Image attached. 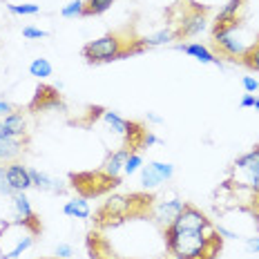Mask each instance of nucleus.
I'll return each instance as SVG.
<instances>
[{
    "instance_id": "obj_1",
    "label": "nucleus",
    "mask_w": 259,
    "mask_h": 259,
    "mask_svg": "<svg viewBox=\"0 0 259 259\" xmlns=\"http://www.w3.org/2000/svg\"><path fill=\"white\" fill-rule=\"evenodd\" d=\"M165 248L177 259H214L221 250V237L217 230H175L163 228Z\"/></svg>"
},
{
    "instance_id": "obj_2",
    "label": "nucleus",
    "mask_w": 259,
    "mask_h": 259,
    "mask_svg": "<svg viewBox=\"0 0 259 259\" xmlns=\"http://www.w3.org/2000/svg\"><path fill=\"white\" fill-rule=\"evenodd\" d=\"M143 38L134 36L132 31H110V34L101 36V38L83 45V58L90 65H101V63H112V61H121V58H130L134 54L145 52Z\"/></svg>"
},
{
    "instance_id": "obj_3",
    "label": "nucleus",
    "mask_w": 259,
    "mask_h": 259,
    "mask_svg": "<svg viewBox=\"0 0 259 259\" xmlns=\"http://www.w3.org/2000/svg\"><path fill=\"white\" fill-rule=\"evenodd\" d=\"M154 199L145 197V194H116V197H110L107 201L101 206V210L96 212V221L101 226H114L125 221L127 217H134V214H143L150 212Z\"/></svg>"
},
{
    "instance_id": "obj_4",
    "label": "nucleus",
    "mask_w": 259,
    "mask_h": 259,
    "mask_svg": "<svg viewBox=\"0 0 259 259\" xmlns=\"http://www.w3.org/2000/svg\"><path fill=\"white\" fill-rule=\"evenodd\" d=\"M40 230L25 221L12 219L0 228V259H16L34 246V237Z\"/></svg>"
},
{
    "instance_id": "obj_5",
    "label": "nucleus",
    "mask_w": 259,
    "mask_h": 259,
    "mask_svg": "<svg viewBox=\"0 0 259 259\" xmlns=\"http://www.w3.org/2000/svg\"><path fill=\"white\" fill-rule=\"evenodd\" d=\"M241 31H244L241 18L233 20V23L212 27V47L217 50V56L230 58V61H241V56L252 45V42L241 38Z\"/></svg>"
},
{
    "instance_id": "obj_6",
    "label": "nucleus",
    "mask_w": 259,
    "mask_h": 259,
    "mask_svg": "<svg viewBox=\"0 0 259 259\" xmlns=\"http://www.w3.org/2000/svg\"><path fill=\"white\" fill-rule=\"evenodd\" d=\"M121 179H112L105 172H80V175H72V186L83 194V197H99L107 190L118 186Z\"/></svg>"
},
{
    "instance_id": "obj_7",
    "label": "nucleus",
    "mask_w": 259,
    "mask_h": 259,
    "mask_svg": "<svg viewBox=\"0 0 259 259\" xmlns=\"http://www.w3.org/2000/svg\"><path fill=\"white\" fill-rule=\"evenodd\" d=\"M206 14L208 9L201 7L199 3H190L188 5V12L181 16L177 29V38H194L199 36L203 29H206Z\"/></svg>"
},
{
    "instance_id": "obj_8",
    "label": "nucleus",
    "mask_w": 259,
    "mask_h": 259,
    "mask_svg": "<svg viewBox=\"0 0 259 259\" xmlns=\"http://www.w3.org/2000/svg\"><path fill=\"white\" fill-rule=\"evenodd\" d=\"M170 226L175 230H206V233H212V230H214L212 221H210L199 208L190 206V203H186V206H183V210L177 214V219L172 221Z\"/></svg>"
},
{
    "instance_id": "obj_9",
    "label": "nucleus",
    "mask_w": 259,
    "mask_h": 259,
    "mask_svg": "<svg viewBox=\"0 0 259 259\" xmlns=\"http://www.w3.org/2000/svg\"><path fill=\"white\" fill-rule=\"evenodd\" d=\"M235 172H241V183H246L250 190L259 192V145L250 152L241 154L233 165Z\"/></svg>"
},
{
    "instance_id": "obj_10",
    "label": "nucleus",
    "mask_w": 259,
    "mask_h": 259,
    "mask_svg": "<svg viewBox=\"0 0 259 259\" xmlns=\"http://www.w3.org/2000/svg\"><path fill=\"white\" fill-rule=\"evenodd\" d=\"M175 177V165L163 163V161H152V163L141 168V186L143 188H156L163 181H170Z\"/></svg>"
},
{
    "instance_id": "obj_11",
    "label": "nucleus",
    "mask_w": 259,
    "mask_h": 259,
    "mask_svg": "<svg viewBox=\"0 0 259 259\" xmlns=\"http://www.w3.org/2000/svg\"><path fill=\"white\" fill-rule=\"evenodd\" d=\"M186 201L181 199H170V201H154L152 208H150V217H152L154 224H159L161 228H168L172 221L177 219V214L183 210Z\"/></svg>"
},
{
    "instance_id": "obj_12",
    "label": "nucleus",
    "mask_w": 259,
    "mask_h": 259,
    "mask_svg": "<svg viewBox=\"0 0 259 259\" xmlns=\"http://www.w3.org/2000/svg\"><path fill=\"white\" fill-rule=\"evenodd\" d=\"M5 172H7V181L14 192H27L29 188H34L31 177H29V168L23 165L20 161H14V163L5 165Z\"/></svg>"
},
{
    "instance_id": "obj_13",
    "label": "nucleus",
    "mask_w": 259,
    "mask_h": 259,
    "mask_svg": "<svg viewBox=\"0 0 259 259\" xmlns=\"http://www.w3.org/2000/svg\"><path fill=\"white\" fill-rule=\"evenodd\" d=\"M27 137H3L0 134V163H14L27 150Z\"/></svg>"
},
{
    "instance_id": "obj_14",
    "label": "nucleus",
    "mask_w": 259,
    "mask_h": 259,
    "mask_svg": "<svg viewBox=\"0 0 259 259\" xmlns=\"http://www.w3.org/2000/svg\"><path fill=\"white\" fill-rule=\"evenodd\" d=\"M12 201H14V212H16L14 219L25 221V224L34 226L36 230H40L38 214L34 212V208H31V203H29V199H27V194H25V192H14V194H12Z\"/></svg>"
},
{
    "instance_id": "obj_15",
    "label": "nucleus",
    "mask_w": 259,
    "mask_h": 259,
    "mask_svg": "<svg viewBox=\"0 0 259 259\" xmlns=\"http://www.w3.org/2000/svg\"><path fill=\"white\" fill-rule=\"evenodd\" d=\"M61 96H58V90L56 88H50V85H38L36 88V96L34 101L29 103V110L34 112H45L50 107H61Z\"/></svg>"
},
{
    "instance_id": "obj_16",
    "label": "nucleus",
    "mask_w": 259,
    "mask_h": 259,
    "mask_svg": "<svg viewBox=\"0 0 259 259\" xmlns=\"http://www.w3.org/2000/svg\"><path fill=\"white\" fill-rule=\"evenodd\" d=\"M132 150L130 148H118L114 150V152H110L107 154V159L103 161V168H101V172H105L107 177H112V179H121V172H123V165H125V161H127V156Z\"/></svg>"
},
{
    "instance_id": "obj_17",
    "label": "nucleus",
    "mask_w": 259,
    "mask_h": 259,
    "mask_svg": "<svg viewBox=\"0 0 259 259\" xmlns=\"http://www.w3.org/2000/svg\"><path fill=\"white\" fill-rule=\"evenodd\" d=\"M177 50L188 54V56H192L194 61L199 63H206V65H221V58L217 54H212L208 50L206 45H201V42H181V45H177Z\"/></svg>"
},
{
    "instance_id": "obj_18",
    "label": "nucleus",
    "mask_w": 259,
    "mask_h": 259,
    "mask_svg": "<svg viewBox=\"0 0 259 259\" xmlns=\"http://www.w3.org/2000/svg\"><path fill=\"white\" fill-rule=\"evenodd\" d=\"M0 134L3 137H27V121L23 112H12L0 121Z\"/></svg>"
},
{
    "instance_id": "obj_19",
    "label": "nucleus",
    "mask_w": 259,
    "mask_h": 259,
    "mask_svg": "<svg viewBox=\"0 0 259 259\" xmlns=\"http://www.w3.org/2000/svg\"><path fill=\"white\" fill-rule=\"evenodd\" d=\"M29 177H31V183H34V188H38V190H42V192L58 194V192L65 190L58 179H54V177L45 175V172H40V170H36V168H29Z\"/></svg>"
},
{
    "instance_id": "obj_20",
    "label": "nucleus",
    "mask_w": 259,
    "mask_h": 259,
    "mask_svg": "<svg viewBox=\"0 0 259 259\" xmlns=\"http://www.w3.org/2000/svg\"><path fill=\"white\" fill-rule=\"evenodd\" d=\"M244 5H246V0H228V3L224 5V9L217 14V18H214V25H226V23L237 20L241 9H244Z\"/></svg>"
},
{
    "instance_id": "obj_21",
    "label": "nucleus",
    "mask_w": 259,
    "mask_h": 259,
    "mask_svg": "<svg viewBox=\"0 0 259 259\" xmlns=\"http://www.w3.org/2000/svg\"><path fill=\"white\" fill-rule=\"evenodd\" d=\"M63 212H65V217H72V219H90L92 208H90V203L85 201V197H78V199H72V201L65 203Z\"/></svg>"
},
{
    "instance_id": "obj_22",
    "label": "nucleus",
    "mask_w": 259,
    "mask_h": 259,
    "mask_svg": "<svg viewBox=\"0 0 259 259\" xmlns=\"http://www.w3.org/2000/svg\"><path fill=\"white\" fill-rule=\"evenodd\" d=\"M101 116H103V121L107 123V127H110L114 134H118V137H125V134H127V127H130L127 118L118 116L116 112H112V110H101Z\"/></svg>"
},
{
    "instance_id": "obj_23",
    "label": "nucleus",
    "mask_w": 259,
    "mask_h": 259,
    "mask_svg": "<svg viewBox=\"0 0 259 259\" xmlns=\"http://www.w3.org/2000/svg\"><path fill=\"white\" fill-rule=\"evenodd\" d=\"M172 40H177V29L175 27H165V29H159V31H154V34H150V36H145L143 38L145 47L168 45V42H172Z\"/></svg>"
},
{
    "instance_id": "obj_24",
    "label": "nucleus",
    "mask_w": 259,
    "mask_h": 259,
    "mask_svg": "<svg viewBox=\"0 0 259 259\" xmlns=\"http://www.w3.org/2000/svg\"><path fill=\"white\" fill-rule=\"evenodd\" d=\"M52 72H54V67H52V63L47 61V58H34V61L29 63V74L34 78H38V80L50 78Z\"/></svg>"
},
{
    "instance_id": "obj_25",
    "label": "nucleus",
    "mask_w": 259,
    "mask_h": 259,
    "mask_svg": "<svg viewBox=\"0 0 259 259\" xmlns=\"http://www.w3.org/2000/svg\"><path fill=\"white\" fill-rule=\"evenodd\" d=\"M116 0H85V12L83 16H101L114 5Z\"/></svg>"
},
{
    "instance_id": "obj_26",
    "label": "nucleus",
    "mask_w": 259,
    "mask_h": 259,
    "mask_svg": "<svg viewBox=\"0 0 259 259\" xmlns=\"http://www.w3.org/2000/svg\"><path fill=\"white\" fill-rule=\"evenodd\" d=\"M241 65H246L248 69H252V72H259V38L252 42L250 47H248V52L241 56Z\"/></svg>"
},
{
    "instance_id": "obj_27",
    "label": "nucleus",
    "mask_w": 259,
    "mask_h": 259,
    "mask_svg": "<svg viewBox=\"0 0 259 259\" xmlns=\"http://www.w3.org/2000/svg\"><path fill=\"white\" fill-rule=\"evenodd\" d=\"M5 5H7L9 14H14V16H36V14L40 12L38 5H31V3H27V5H12V3H5Z\"/></svg>"
},
{
    "instance_id": "obj_28",
    "label": "nucleus",
    "mask_w": 259,
    "mask_h": 259,
    "mask_svg": "<svg viewBox=\"0 0 259 259\" xmlns=\"http://www.w3.org/2000/svg\"><path fill=\"white\" fill-rule=\"evenodd\" d=\"M85 12V0H74V3L65 5L61 9V16L63 18H80Z\"/></svg>"
},
{
    "instance_id": "obj_29",
    "label": "nucleus",
    "mask_w": 259,
    "mask_h": 259,
    "mask_svg": "<svg viewBox=\"0 0 259 259\" xmlns=\"http://www.w3.org/2000/svg\"><path fill=\"white\" fill-rule=\"evenodd\" d=\"M141 168H143V156L139 154V152H130L127 161H125V165H123V175L132 177L134 172H139Z\"/></svg>"
},
{
    "instance_id": "obj_30",
    "label": "nucleus",
    "mask_w": 259,
    "mask_h": 259,
    "mask_svg": "<svg viewBox=\"0 0 259 259\" xmlns=\"http://www.w3.org/2000/svg\"><path fill=\"white\" fill-rule=\"evenodd\" d=\"M0 194H5V197H12V194H14L12 186H9V181H7V172H5V165H0Z\"/></svg>"
},
{
    "instance_id": "obj_31",
    "label": "nucleus",
    "mask_w": 259,
    "mask_h": 259,
    "mask_svg": "<svg viewBox=\"0 0 259 259\" xmlns=\"http://www.w3.org/2000/svg\"><path fill=\"white\" fill-rule=\"evenodd\" d=\"M23 36L25 38H29V40H34V38H47L50 34H47L45 29H38V27H25Z\"/></svg>"
},
{
    "instance_id": "obj_32",
    "label": "nucleus",
    "mask_w": 259,
    "mask_h": 259,
    "mask_svg": "<svg viewBox=\"0 0 259 259\" xmlns=\"http://www.w3.org/2000/svg\"><path fill=\"white\" fill-rule=\"evenodd\" d=\"M241 85H244L246 94H255V92L259 90V83L252 76H244V78H241Z\"/></svg>"
},
{
    "instance_id": "obj_33",
    "label": "nucleus",
    "mask_w": 259,
    "mask_h": 259,
    "mask_svg": "<svg viewBox=\"0 0 259 259\" xmlns=\"http://www.w3.org/2000/svg\"><path fill=\"white\" fill-rule=\"evenodd\" d=\"M72 255H74V248L69 244H58L56 246V257L58 259H69Z\"/></svg>"
},
{
    "instance_id": "obj_34",
    "label": "nucleus",
    "mask_w": 259,
    "mask_h": 259,
    "mask_svg": "<svg viewBox=\"0 0 259 259\" xmlns=\"http://www.w3.org/2000/svg\"><path fill=\"white\" fill-rule=\"evenodd\" d=\"M255 101H257L255 94H244L241 96V101H239V105L241 107H255Z\"/></svg>"
},
{
    "instance_id": "obj_35",
    "label": "nucleus",
    "mask_w": 259,
    "mask_h": 259,
    "mask_svg": "<svg viewBox=\"0 0 259 259\" xmlns=\"http://www.w3.org/2000/svg\"><path fill=\"white\" fill-rule=\"evenodd\" d=\"M156 143H159L156 134H154V132H150V130H148V134H145V139H143V148H150V145H156Z\"/></svg>"
},
{
    "instance_id": "obj_36",
    "label": "nucleus",
    "mask_w": 259,
    "mask_h": 259,
    "mask_svg": "<svg viewBox=\"0 0 259 259\" xmlns=\"http://www.w3.org/2000/svg\"><path fill=\"white\" fill-rule=\"evenodd\" d=\"M12 112H14V105L0 99V116H7V114H12Z\"/></svg>"
},
{
    "instance_id": "obj_37",
    "label": "nucleus",
    "mask_w": 259,
    "mask_h": 259,
    "mask_svg": "<svg viewBox=\"0 0 259 259\" xmlns=\"http://www.w3.org/2000/svg\"><path fill=\"white\" fill-rule=\"evenodd\" d=\"M248 250L259 252V237H252V239H248Z\"/></svg>"
},
{
    "instance_id": "obj_38",
    "label": "nucleus",
    "mask_w": 259,
    "mask_h": 259,
    "mask_svg": "<svg viewBox=\"0 0 259 259\" xmlns=\"http://www.w3.org/2000/svg\"><path fill=\"white\" fill-rule=\"evenodd\" d=\"M148 121L150 123H161V116H156L154 112H148Z\"/></svg>"
},
{
    "instance_id": "obj_39",
    "label": "nucleus",
    "mask_w": 259,
    "mask_h": 259,
    "mask_svg": "<svg viewBox=\"0 0 259 259\" xmlns=\"http://www.w3.org/2000/svg\"><path fill=\"white\" fill-rule=\"evenodd\" d=\"M255 110H257V112H259V99H257V101H255Z\"/></svg>"
},
{
    "instance_id": "obj_40",
    "label": "nucleus",
    "mask_w": 259,
    "mask_h": 259,
    "mask_svg": "<svg viewBox=\"0 0 259 259\" xmlns=\"http://www.w3.org/2000/svg\"><path fill=\"white\" fill-rule=\"evenodd\" d=\"M257 83H259V80H257Z\"/></svg>"
}]
</instances>
